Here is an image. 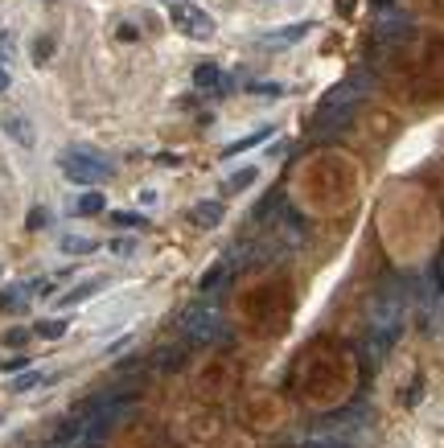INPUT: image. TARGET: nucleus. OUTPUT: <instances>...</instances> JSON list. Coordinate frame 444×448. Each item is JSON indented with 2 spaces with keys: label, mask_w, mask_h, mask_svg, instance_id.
I'll use <instances>...</instances> for the list:
<instances>
[{
  "label": "nucleus",
  "mask_w": 444,
  "mask_h": 448,
  "mask_svg": "<svg viewBox=\"0 0 444 448\" xmlns=\"http://www.w3.org/2000/svg\"><path fill=\"white\" fill-rule=\"evenodd\" d=\"M399 317H403V288L387 284L371 305V350L374 354H387L399 341Z\"/></svg>",
  "instance_id": "nucleus-1"
},
{
  "label": "nucleus",
  "mask_w": 444,
  "mask_h": 448,
  "mask_svg": "<svg viewBox=\"0 0 444 448\" xmlns=\"http://www.w3.org/2000/svg\"><path fill=\"white\" fill-rule=\"evenodd\" d=\"M366 83H371L366 74H354V78H346V83H337V87L317 103V116H313L317 128H329V123L337 128V123H346V119L354 116V107H358V99L366 95Z\"/></svg>",
  "instance_id": "nucleus-2"
},
{
  "label": "nucleus",
  "mask_w": 444,
  "mask_h": 448,
  "mask_svg": "<svg viewBox=\"0 0 444 448\" xmlns=\"http://www.w3.org/2000/svg\"><path fill=\"white\" fill-rule=\"evenodd\" d=\"M58 169L66 173V181H74V186H95V181H103V177L116 173V165H112L107 157L87 152V148H71V152H62V157H58Z\"/></svg>",
  "instance_id": "nucleus-3"
},
{
  "label": "nucleus",
  "mask_w": 444,
  "mask_h": 448,
  "mask_svg": "<svg viewBox=\"0 0 444 448\" xmlns=\"http://www.w3.org/2000/svg\"><path fill=\"white\" fill-rule=\"evenodd\" d=\"M181 329L193 346H214V341H222L227 337V325H222V317L210 313V308H193L186 321H181Z\"/></svg>",
  "instance_id": "nucleus-4"
},
{
  "label": "nucleus",
  "mask_w": 444,
  "mask_h": 448,
  "mask_svg": "<svg viewBox=\"0 0 444 448\" xmlns=\"http://www.w3.org/2000/svg\"><path fill=\"white\" fill-rule=\"evenodd\" d=\"M128 407L132 403L128 399H107V403H99V416L91 420V428H87V444H99V440H107V432L128 416Z\"/></svg>",
  "instance_id": "nucleus-5"
},
{
  "label": "nucleus",
  "mask_w": 444,
  "mask_h": 448,
  "mask_svg": "<svg viewBox=\"0 0 444 448\" xmlns=\"http://www.w3.org/2000/svg\"><path fill=\"white\" fill-rule=\"evenodd\" d=\"M173 21H177V29L181 33H189V37H214V21H210V13H202V8H186V4H177L173 8Z\"/></svg>",
  "instance_id": "nucleus-6"
},
{
  "label": "nucleus",
  "mask_w": 444,
  "mask_h": 448,
  "mask_svg": "<svg viewBox=\"0 0 444 448\" xmlns=\"http://www.w3.org/2000/svg\"><path fill=\"white\" fill-rule=\"evenodd\" d=\"M0 128H4V132H8L13 140L21 144V148H33V140H37V136H33V123H29L25 116H17V111L0 116Z\"/></svg>",
  "instance_id": "nucleus-7"
},
{
  "label": "nucleus",
  "mask_w": 444,
  "mask_h": 448,
  "mask_svg": "<svg viewBox=\"0 0 444 448\" xmlns=\"http://www.w3.org/2000/svg\"><path fill=\"white\" fill-rule=\"evenodd\" d=\"M189 222H193V226H202V231H214V226L222 222V202H193Z\"/></svg>",
  "instance_id": "nucleus-8"
},
{
  "label": "nucleus",
  "mask_w": 444,
  "mask_h": 448,
  "mask_svg": "<svg viewBox=\"0 0 444 448\" xmlns=\"http://www.w3.org/2000/svg\"><path fill=\"white\" fill-rule=\"evenodd\" d=\"M222 71L214 66V62H202V66H193V87L198 91H222Z\"/></svg>",
  "instance_id": "nucleus-9"
},
{
  "label": "nucleus",
  "mask_w": 444,
  "mask_h": 448,
  "mask_svg": "<svg viewBox=\"0 0 444 448\" xmlns=\"http://www.w3.org/2000/svg\"><path fill=\"white\" fill-rule=\"evenodd\" d=\"M99 288H103V280H99V276H95V280H83V284H78V288H74V292H66V296H62L58 305H62V308H71V305H83V301H87V296H95Z\"/></svg>",
  "instance_id": "nucleus-10"
},
{
  "label": "nucleus",
  "mask_w": 444,
  "mask_h": 448,
  "mask_svg": "<svg viewBox=\"0 0 444 448\" xmlns=\"http://www.w3.org/2000/svg\"><path fill=\"white\" fill-rule=\"evenodd\" d=\"M256 181V169L247 165V169H234L231 177H227V186H222V193H243V189Z\"/></svg>",
  "instance_id": "nucleus-11"
},
{
  "label": "nucleus",
  "mask_w": 444,
  "mask_h": 448,
  "mask_svg": "<svg viewBox=\"0 0 444 448\" xmlns=\"http://www.w3.org/2000/svg\"><path fill=\"white\" fill-rule=\"evenodd\" d=\"M33 296V284H21V288H8L0 292V308H25V301Z\"/></svg>",
  "instance_id": "nucleus-12"
},
{
  "label": "nucleus",
  "mask_w": 444,
  "mask_h": 448,
  "mask_svg": "<svg viewBox=\"0 0 444 448\" xmlns=\"http://www.w3.org/2000/svg\"><path fill=\"white\" fill-rule=\"evenodd\" d=\"M62 251H71V255H91V251H99V243H95V238H83V235H62Z\"/></svg>",
  "instance_id": "nucleus-13"
},
{
  "label": "nucleus",
  "mask_w": 444,
  "mask_h": 448,
  "mask_svg": "<svg viewBox=\"0 0 444 448\" xmlns=\"http://www.w3.org/2000/svg\"><path fill=\"white\" fill-rule=\"evenodd\" d=\"M268 136H272V128H263V132H251V136H243V140H231V144H227V157H234V152H247V148L263 144Z\"/></svg>",
  "instance_id": "nucleus-14"
},
{
  "label": "nucleus",
  "mask_w": 444,
  "mask_h": 448,
  "mask_svg": "<svg viewBox=\"0 0 444 448\" xmlns=\"http://www.w3.org/2000/svg\"><path fill=\"white\" fill-rule=\"evenodd\" d=\"M74 210H78V214H103V210H107V198L91 189V193H83V198H78V206H74Z\"/></svg>",
  "instance_id": "nucleus-15"
},
{
  "label": "nucleus",
  "mask_w": 444,
  "mask_h": 448,
  "mask_svg": "<svg viewBox=\"0 0 444 448\" xmlns=\"http://www.w3.org/2000/svg\"><path fill=\"white\" fill-rule=\"evenodd\" d=\"M42 382H46V375H42V370H25V375L13 378V391L21 395V391H33V387H42Z\"/></svg>",
  "instance_id": "nucleus-16"
},
{
  "label": "nucleus",
  "mask_w": 444,
  "mask_h": 448,
  "mask_svg": "<svg viewBox=\"0 0 444 448\" xmlns=\"http://www.w3.org/2000/svg\"><path fill=\"white\" fill-rule=\"evenodd\" d=\"M25 226H29V231H46V226H49V210H46V206H29Z\"/></svg>",
  "instance_id": "nucleus-17"
},
{
  "label": "nucleus",
  "mask_w": 444,
  "mask_h": 448,
  "mask_svg": "<svg viewBox=\"0 0 444 448\" xmlns=\"http://www.w3.org/2000/svg\"><path fill=\"white\" fill-rule=\"evenodd\" d=\"M313 25L308 21H301V25H288V29H280V33H272V42H301L304 33H308Z\"/></svg>",
  "instance_id": "nucleus-18"
},
{
  "label": "nucleus",
  "mask_w": 444,
  "mask_h": 448,
  "mask_svg": "<svg viewBox=\"0 0 444 448\" xmlns=\"http://www.w3.org/2000/svg\"><path fill=\"white\" fill-rule=\"evenodd\" d=\"M37 337H49V341H54V337H62V333H66V317H58V321H42V325H37Z\"/></svg>",
  "instance_id": "nucleus-19"
},
{
  "label": "nucleus",
  "mask_w": 444,
  "mask_h": 448,
  "mask_svg": "<svg viewBox=\"0 0 444 448\" xmlns=\"http://www.w3.org/2000/svg\"><path fill=\"white\" fill-rule=\"evenodd\" d=\"M29 337H33V333H29V329H21V325H17V329H8V333H4L0 341H4L8 350H17V346H29Z\"/></svg>",
  "instance_id": "nucleus-20"
},
{
  "label": "nucleus",
  "mask_w": 444,
  "mask_h": 448,
  "mask_svg": "<svg viewBox=\"0 0 444 448\" xmlns=\"http://www.w3.org/2000/svg\"><path fill=\"white\" fill-rule=\"evenodd\" d=\"M112 255H119V260H128V255H136V238H112Z\"/></svg>",
  "instance_id": "nucleus-21"
},
{
  "label": "nucleus",
  "mask_w": 444,
  "mask_h": 448,
  "mask_svg": "<svg viewBox=\"0 0 444 448\" xmlns=\"http://www.w3.org/2000/svg\"><path fill=\"white\" fill-rule=\"evenodd\" d=\"M222 272H227V263H214V267H206V276L198 280V288H202V292H210L214 284H218V276H222Z\"/></svg>",
  "instance_id": "nucleus-22"
},
{
  "label": "nucleus",
  "mask_w": 444,
  "mask_h": 448,
  "mask_svg": "<svg viewBox=\"0 0 444 448\" xmlns=\"http://www.w3.org/2000/svg\"><path fill=\"white\" fill-rule=\"evenodd\" d=\"M112 218H116V226H144V218L140 214H132V210H116Z\"/></svg>",
  "instance_id": "nucleus-23"
},
{
  "label": "nucleus",
  "mask_w": 444,
  "mask_h": 448,
  "mask_svg": "<svg viewBox=\"0 0 444 448\" xmlns=\"http://www.w3.org/2000/svg\"><path fill=\"white\" fill-rule=\"evenodd\" d=\"M251 95H268V99H280L284 87H280V83H256V87H251Z\"/></svg>",
  "instance_id": "nucleus-24"
},
{
  "label": "nucleus",
  "mask_w": 444,
  "mask_h": 448,
  "mask_svg": "<svg viewBox=\"0 0 444 448\" xmlns=\"http://www.w3.org/2000/svg\"><path fill=\"white\" fill-rule=\"evenodd\" d=\"M49 54H54V37H42L37 42V62H49Z\"/></svg>",
  "instance_id": "nucleus-25"
},
{
  "label": "nucleus",
  "mask_w": 444,
  "mask_h": 448,
  "mask_svg": "<svg viewBox=\"0 0 444 448\" xmlns=\"http://www.w3.org/2000/svg\"><path fill=\"white\" fill-rule=\"evenodd\" d=\"M301 448H350V444H342V440L329 436V440H308V444H301Z\"/></svg>",
  "instance_id": "nucleus-26"
},
{
  "label": "nucleus",
  "mask_w": 444,
  "mask_h": 448,
  "mask_svg": "<svg viewBox=\"0 0 444 448\" xmlns=\"http://www.w3.org/2000/svg\"><path fill=\"white\" fill-rule=\"evenodd\" d=\"M8 46H13V37H8V33H0V66L8 62Z\"/></svg>",
  "instance_id": "nucleus-27"
},
{
  "label": "nucleus",
  "mask_w": 444,
  "mask_h": 448,
  "mask_svg": "<svg viewBox=\"0 0 444 448\" xmlns=\"http://www.w3.org/2000/svg\"><path fill=\"white\" fill-rule=\"evenodd\" d=\"M8 87H13V78H8V71H4V66H0V95L8 91Z\"/></svg>",
  "instance_id": "nucleus-28"
},
{
  "label": "nucleus",
  "mask_w": 444,
  "mask_h": 448,
  "mask_svg": "<svg viewBox=\"0 0 444 448\" xmlns=\"http://www.w3.org/2000/svg\"><path fill=\"white\" fill-rule=\"evenodd\" d=\"M337 8H342V13H350V8H354V0H337Z\"/></svg>",
  "instance_id": "nucleus-29"
},
{
  "label": "nucleus",
  "mask_w": 444,
  "mask_h": 448,
  "mask_svg": "<svg viewBox=\"0 0 444 448\" xmlns=\"http://www.w3.org/2000/svg\"><path fill=\"white\" fill-rule=\"evenodd\" d=\"M169 4H181V0H169Z\"/></svg>",
  "instance_id": "nucleus-30"
}]
</instances>
